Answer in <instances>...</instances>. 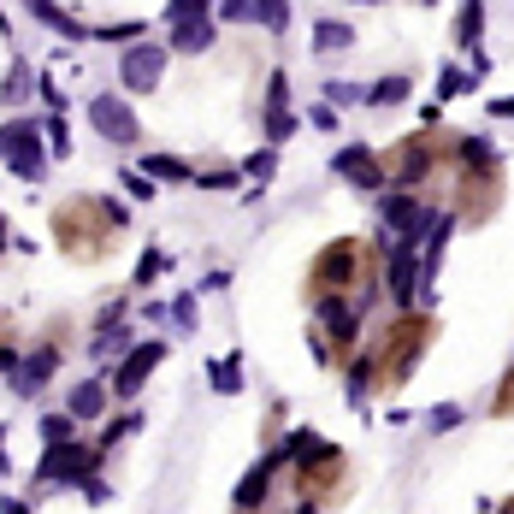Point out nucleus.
<instances>
[{
    "label": "nucleus",
    "mask_w": 514,
    "mask_h": 514,
    "mask_svg": "<svg viewBox=\"0 0 514 514\" xmlns=\"http://www.w3.org/2000/svg\"><path fill=\"white\" fill-rule=\"evenodd\" d=\"M455 213H467L473 225L497 213L503 201V154L491 136H455Z\"/></svg>",
    "instance_id": "f257e3e1"
},
{
    "label": "nucleus",
    "mask_w": 514,
    "mask_h": 514,
    "mask_svg": "<svg viewBox=\"0 0 514 514\" xmlns=\"http://www.w3.org/2000/svg\"><path fill=\"white\" fill-rule=\"evenodd\" d=\"M367 278H379L373 243L337 237V243H325L320 255H314V266H308V302H314V296H355Z\"/></svg>",
    "instance_id": "f03ea898"
},
{
    "label": "nucleus",
    "mask_w": 514,
    "mask_h": 514,
    "mask_svg": "<svg viewBox=\"0 0 514 514\" xmlns=\"http://www.w3.org/2000/svg\"><path fill=\"white\" fill-rule=\"evenodd\" d=\"M113 237H119V231L107 225L101 195H71V201L54 207V243H60L71 260H101Z\"/></svg>",
    "instance_id": "7ed1b4c3"
},
{
    "label": "nucleus",
    "mask_w": 514,
    "mask_h": 514,
    "mask_svg": "<svg viewBox=\"0 0 514 514\" xmlns=\"http://www.w3.org/2000/svg\"><path fill=\"white\" fill-rule=\"evenodd\" d=\"M426 343H432V320H426V314H396V320H390V331L373 343L379 385H385V390H402V385H408V373L420 367Z\"/></svg>",
    "instance_id": "20e7f679"
},
{
    "label": "nucleus",
    "mask_w": 514,
    "mask_h": 514,
    "mask_svg": "<svg viewBox=\"0 0 514 514\" xmlns=\"http://www.w3.org/2000/svg\"><path fill=\"white\" fill-rule=\"evenodd\" d=\"M444 154H455V136H438V130H420V136H402L396 148L385 154L390 166V190H426L444 166Z\"/></svg>",
    "instance_id": "39448f33"
},
{
    "label": "nucleus",
    "mask_w": 514,
    "mask_h": 514,
    "mask_svg": "<svg viewBox=\"0 0 514 514\" xmlns=\"http://www.w3.org/2000/svg\"><path fill=\"white\" fill-rule=\"evenodd\" d=\"M373 207H379V231L396 237V243H414V249H426L432 225L444 219V207H432L426 195H414V190H385Z\"/></svg>",
    "instance_id": "423d86ee"
},
{
    "label": "nucleus",
    "mask_w": 514,
    "mask_h": 514,
    "mask_svg": "<svg viewBox=\"0 0 514 514\" xmlns=\"http://www.w3.org/2000/svg\"><path fill=\"white\" fill-rule=\"evenodd\" d=\"M0 160L12 166L18 184H42L48 154H42V119H6L0 125Z\"/></svg>",
    "instance_id": "0eeeda50"
},
{
    "label": "nucleus",
    "mask_w": 514,
    "mask_h": 514,
    "mask_svg": "<svg viewBox=\"0 0 514 514\" xmlns=\"http://www.w3.org/2000/svg\"><path fill=\"white\" fill-rule=\"evenodd\" d=\"M95 461H101V450H89V444H54V450H42V461H36V491H60V485H89L95 479Z\"/></svg>",
    "instance_id": "6e6552de"
},
{
    "label": "nucleus",
    "mask_w": 514,
    "mask_h": 514,
    "mask_svg": "<svg viewBox=\"0 0 514 514\" xmlns=\"http://www.w3.org/2000/svg\"><path fill=\"white\" fill-rule=\"evenodd\" d=\"M331 172H337L343 184H355L361 195H373V201L390 190V166H385V154H373L367 142H349V148H337Z\"/></svg>",
    "instance_id": "1a4fd4ad"
},
{
    "label": "nucleus",
    "mask_w": 514,
    "mask_h": 514,
    "mask_svg": "<svg viewBox=\"0 0 514 514\" xmlns=\"http://www.w3.org/2000/svg\"><path fill=\"white\" fill-rule=\"evenodd\" d=\"M166 18H172V54H207L213 48V6L178 0V6H166Z\"/></svg>",
    "instance_id": "9d476101"
},
{
    "label": "nucleus",
    "mask_w": 514,
    "mask_h": 514,
    "mask_svg": "<svg viewBox=\"0 0 514 514\" xmlns=\"http://www.w3.org/2000/svg\"><path fill=\"white\" fill-rule=\"evenodd\" d=\"M89 130L107 136V142H119V148H130V142L142 136V125H136L125 95H89Z\"/></svg>",
    "instance_id": "9b49d317"
},
{
    "label": "nucleus",
    "mask_w": 514,
    "mask_h": 514,
    "mask_svg": "<svg viewBox=\"0 0 514 514\" xmlns=\"http://www.w3.org/2000/svg\"><path fill=\"white\" fill-rule=\"evenodd\" d=\"M160 77H166V48H154V42L125 48V60H119V83H125V95H154V89H160Z\"/></svg>",
    "instance_id": "f8f14e48"
},
{
    "label": "nucleus",
    "mask_w": 514,
    "mask_h": 514,
    "mask_svg": "<svg viewBox=\"0 0 514 514\" xmlns=\"http://www.w3.org/2000/svg\"><path fill=\"white\" fill-rule=\"evenodd\" d=\"M160 361H166V343H160V337L136 343V349L125 355V361H119V373H113V396H119V402H130L136 390H142L148 379H154V367H160Z\"/></svg>",
    "instance_id": "ddd939ff"
},
{
    "label": "nucleus",
    "mask_w": 514,
    "mask_h": 514,
    "mask_svg": "<svg viewBox=\"0 0 514 514\" xmlns=\"http://www.w3.org/2000/svg\"><path fill=\"white\" fill-rule=\"evenodd\" d=\"M278 473H284V467H278V461H272V450H266V455L255 461V467H249V473L237 479V491H231V503H237V514H260V509H266V497H272Z\"/></svg>",
    "instance_id": "4468645a"
},
{
    "label": "nucleus",
    "mask_w": 514,
    "mask_h": 514,
    "mask_svg": "<svg viewBox=\"0 0 514 514\" xmlns=\"http://www.w3.org/2000/svg\"><path fill=\"white\" fill-rule=\"evenodd\" d=\"M213 18H231V24H272V30H284V24H290V6H284V0H219Z\"/></svg>",
    "instance_id": "2eb2a0df"
},
{
    "label": "nucleus",
    "mask_w": 514,
    "mask_h": 514,
    "mask_svg": "<svg viewBox=\"0 0 514 514\" xmlns=\"http://www.w3.org/2000/svg\"><path fill=\"white\" fill-rule=\"evenodd\" d=\"M54 373H60V349H54V343H36V349L24 355V367H18L12 390H18V396H36V390L48 385Z\"/></svg>",
    "instance_id": "dca6fc26"
},
{
    "label": "nucleus",
    "mask_w": 514,
    "mask_h": 514,
    "mask_svg": "<svg viewBox=\"0 0 514 514\" xmlns=\"http://www.w3.org/2000/svg\"><path fill=\"white\" fill-rule=\"evenodd\" d=\"M379 385V367H373V349H355L349 361H343V390H349V408L355 414H367V396Z\"/></svg>",
    "instance_id": "f3484780"
},
{
    "label": "nucleus",
    "mask_w": 514,
    "mask_h": 514,
    "mask_svg": "<svg viewBox=\"0 0 514 514\" xmlns=\"http://www.w3.org/2000/svg\"><path fill=\"white\" fill-rule=\"evenodd\" d=\"M65 414H71L77 426H95V420L107 414V385H101V379H83V385H71V396H65Z\"/></svg>",
    "instance_id": "a211bd4d"
},
{
    "label": "nucleus",
    "mask_w": 514,
    "mask_h": 514,
    "mask_svg": "<svg viewBox=\"0 0 514 514\" xmlns=\"http://www.w3.org/2000/svg\"><path fill=\"white\" fill-rule=\"evenodd\" d=\"M30 18H42V24H48L54 36H65V42H95V30H89V24H77V12H71V6L36 0V6H30Z\"/></svg>",
    "instance_id": "6ab92c4d"
},
{
    "label": "nucleus",
    "mask_w": 514,
    "mask_h": 514,
    "mask_svg": "<svg viewBox=\"0 0 514 514\" xmlns=\"http://www.w3.org/2000/svg\"><path fill=\"white\" fill-rule=\"evenodd\" d=\"M136 172L154 178V184H195V166L190 160H178V154H142Z\"/></svg>",
    "instance_id": "aec40b11"
},
{
    "label": "nucleus",
    "mask_w": 514,
    "mask_h": 514,
    "mask_svg": "<svg viewBox=\"0 0 514 514\" xmlns=\"http://www.w3.org/2000/svg\"><path fill=\"white\" fill-rule=\"evenodd\" d=\"M314 48H320V54H343V48H355V24H343V18H320V24H314Z\"/></svg>",
    "instance_id": "412c9836"
},
{
    "label": "nucleus",
    "mask_w": 514,
    "mask_h": 514,
    "mask_svg": "<svg viewBox=\"0 0 514 514\" xmlns=\"http://www.w3.org/2000/svg\"><path fill=\"white\" fill-rule=\"evenodd\" d=\"M207 385L219 390V396H237V390H243V361H237V355L207 361Z\"/></svg>",
    "instance_id": "4be33fe9"
},
{
    "label": "nucleus",
    "mask_w": 514,
    "mask_h": 514,
    "mask_svg": "<svg viewBox=\"0 0 514 514\" xmlns=\"http://www.w3.org/2000/svg\"><path fill=\"white\" fill-rule=\"evenodd\" d=\"M136 432H142V414L130 408V414H119V420H107V426H101V438H95V450H101V455H107V450H119L125 438H136Z\"/></svg>",
    "instance_id": "5701e85b"
},
{
    "label": "nucleus",
    "mask_w": 514,
    "mask_h": 514,
    "mask_svg": "<svg viewBox=\"0 0 514 514\" xmlns=\"http://www.w3.org/2000/svg\"><path fill=\"white\" fill-rule=\"evenodd\" d=\"M479 36H485V6H461L455 12V42L479 54Z\"/></svg>",
    "instance_id": "b1692460"
},
{
    "label": "nucleus",
    "mask_w": 514,
    "mask_h": 514,
    "mask_svg": "<svg viewBox=\"0 0 514 514\" xmlns=\"http://www.w3.org/2000/svg\"><path fill=\"white\" fill-rule=\"evenodd\" d=\"M408 101V77H379L367 89V107H402Z\"/></svg>",
    "instance_id": "393cba45"
},
{
    "label": "nucleus",
    "mask_w": 514,
    "mask_h": 514,
    "mask_svg": "<svg viewBox=\"0 0 514 514\" xmlns=\"http://www.w3.org/2000/svg\"><path fill=\"white\" fill-rule=\"evenodd\" d=\"M166 266H172V255H160V249H142L136 272H130V284H136V290H148V284H154V278H160Z\"/></svg>",
    "instance_id": "a878e982"
},
{
    "label": "nucleus",
    "mask_w": 514,
    "mask_h": 514,
    "mask_svg": "<svg viewBox=\"0 0 514 514\" xmlns=\"http://www.w3.org/2000/svg\"><path fill=\"white\" fill-rule=\"evenodd\" d=\"M36 432H42V444L54 450V444H71V432H77V420H71V414H42V420H36Z\"/></svg>",
    "instance_id": "bb28decb"
},
{
    "label": "nucleus",
    "mask_w": 514,
    "mask_h": 514,
    "mask_svg": "<svg viewBox=\"0 0 514 514\" xmlns=\"http://www.w3.org/2000/svg\"><path fill=\"white\" fill-rule=\"evenodd\" d=\"M473 83H479L473 71H461V65H444V71H438V101H455V95H467Z\"/></svg>",
    "instance_id": "cd10ccee"
},
{
    "label": "nucleus",
    "mask_w": 514,
    "mask_h": 514,
    "mask_svg": "<svg viewBox=\"0 0 514 514\" xmlns=\"http://www.w3.org/2000/svg\"><path fill=\"white\" fill-rule=\"evenodd\" d=\"M95 42H119V48H136L142 42V18H125V24H101Z\"/></svg>",
    "instance_id": "c85d7f7f"
},
{
    "label": "nucleus",
    "mask_w": 514,
    "mask_h": 514,
    "mask_svg": "<svg viewBox=\"0 0 514 514\" xmlns=\"http://www.w3.org/2000/svg\"><path fill=\"white\" fill-rule=\"evenodd\" d=\"M461 420H467V408H461V402H444V408H432V414H426V432H432V438H444V432H455Z\"/></svg>",
    "instance_id": "c756f323"
},
{
    "label": "nucleus",
    "mask_w": 514,
    "mask_h": 514,
    "mask_svg": "<svg viewBox=\"0 0 514 514\" xmlns=\"http://www.w3.org/2000/svg\"><path fill=\"white\" fill-rule=\"evenodd\" d=\"M272 113H290V77H284V71L266 77V119H272Z\"/></svg>",
    "instance_id": "7c9ffc66"
},
{
    "label": "nucleus",
    "mask_w": 514,
    "mask_h": 514,
    "mask_svg": "<svg viewBox=\"0 0 514 514\" xmlns=\"http://www.w3.org/2000/svg\"><path fill=\"white\" fill-rule=\"evenodd\" d=\"M119 190H125L130 201H154V190H160V184H154V178H142L136 166H125V172H119Z\"/></svg>",
    "instance_id": "2f4dec72"
},
{
    "label": "nucleus",
    "mask_w": 514,
    "mask_h": 514,
    "mask_svg": "<svg viewBox=\"0 0 514 514\" xmlns=\"http://www.w3.org/2000/svg\"><path fill=\"white\" fill-rule=\"evenodd\" d=\"M42 130H48V154H54V160H65V154H71V130H65V119H60V113H48V119H42Z\"/></svg>",
    "instance_id": "473e14b6"
},
{
    "label": "nucleus",
    "mask_w": 514,
    "mask_h": 514,
    "mask_svg": "<svg viewBox=\"0 0 514 514\" xmlns=\"http://www.w3.org/2000/svg\"><path fill=\"white\" fill-rule=\"evenodd\" d=\"M195 184H201V190H237L243 172H237V166H213V172H195Z\"/></svg>",
    "instance_id": "72a5a7b5"
},
{
    "label": "nucleus",
    "mask_w": 514,
    "mask_h": 514,
    "mask_svg": "<svg viewBox=\"0 0 514 514\" xmlns=\"http://www.w3.org/2000/svg\"><path fill=\"white\" fill-rule=\"evenodd\" d=\"M166 320L178 325V331H195V320H201V314H195V296H190V290H184V296H172V308H166Z\"/></svg>",
    "instance_id": "f704fd0d"
},
{
    "label": "nucleus",
    "mask_w": 514,
    "mask_h": 514,
    "mask_svg": "<svg viewBox=\"0 0 514 514\" xmlns=\"http://www.w3.org/2000/svg\"><path fill=\"white\" fill-rule=\"evenodd\" d=\"M290 136H296V119H290V113H272V119H266V148H284Z\"/></svg>",
    "instance_id": "c9c22d12"
},
{
    "label": "nucleus",
    "mask_w": 514,
    "mask_h": 514,
    "mask_svg": "<svg viewBox=\"0 0 514 514\" xmlns=\"http://www.w3.org/2000/svg\"><path fill=\"white\" fill-rule=\"evenodd\" d=\"M243 172H249L255 184H266V178L278 172V148H260V154H249V166H243Z\"/></svg>",
    "instance_id": "e433bc0d"
},
{
    "label": "nucleus",
    "mask_w": 514,
    "mask_h": 514,
    "mask_svg": "<svg viewBox=\"0 0 514 514\" xmlns=\"http://www.w3.org/2000/svg\"><path fill=\"white\" fill-rule=\"evenodd\" d=\"M343 101H367V89H355V83H325V107H343Z\"/></svg>",
    "instance_id": "4c0bfd02"
},
{
    "label": "nucleus",
    "mask_w": 514,
    "mask_h": 514,
    "mask_svg": "<svg viewBox=\"0 0 514 514\" xmlns=\"http://www.w3.org/2000/svg\"><path fill=\"white\" fill-rule=\"evenodd\" d=\"M36 95H42V101H48L54 113H65V89H60V83H54V77H48V71L36 77Z\"/></svg>",
    "instance_id": "58836bf2"
},
{
    "label": "nucleus",
    "mask_w": 514,
    "mask_h": 514,
    "mask_svg": "<svg viewBox=\"0 0 514 514\" xmlns=\"http://www.w3.org/2000/svg\"><path fill=\"white\" fill-rule=\"evenodd\" d=\"M24 89H30V71H24V65H12V77L0 83V101H18Z\"/></svg>",
    "instance_id": "ea45409f"
},
{
    "label": "nucleus",
    "mask_w": 514,
    "mask_h": 514,
    "mask_svg": "<svg viewBox=\"0 0 514 514\" xmlns=\"http://www.w3.org/2000/svg\"><path fill=\"white\" fill-rule=\"evenodd\" d=\"M83 503H89V509H101V503H113V485H107V479L95 473V479L83 485Z\"/></svg>",
    "instance_id": "a19ab883"
},
{
    "label": "nucleus",
    "mask_w": 514,
    "mask_h": 514,
    "mask_svg": "<svg viewBox=\"0 0 514 514\" xmlns=\"http://www.w3.org/2000/svg\"><path fill=\"white\" fill-rule=\"evenodd\" d=\"M101 213H107V225H113V231H125V225H130V213H125V201H119V195H101Z\"/></svg>",
    "instance_id": "79ce46f5"
},
{
    "label": "nucleus",
    "mask_w": 514,
    "mask_h": 514,
    "mask_svg": "<svg viewBox=\"0 0 514 514\" xmlns=\"http://www.w3.org/2000/svg\"><path fill=\"white\" fill-rule=\"evenodd\" d=\"M308 125L320 130V136H331V130H337V107H325V101H320V107L308 113Z\"/></svg>",
    "instance_id": "37998d69"
},
{
    "label": "nucleus",
    "mask_w": 514,
    "mask_h": 514,
    "mask_svg": "<svg viewBox=\"0 0 514 514\" xmlns=\"http://www.w3.org/2000/svg\"><path fill=\"white\" fill-rule=\"evenodd\" d=\"M278 514H320V497H296L290 509H278Z\"/></svg>",
    "instance_id": "c03bdc74"
},
{
    "label": "nucleus",
    "mask_w": 514,
    "mask_h": 514,
    "mask_svg": "<svg viewBox=\"0 0 514 514\" xmlns=\"http://www.w3.org/2000/svg\"><path fill=\"white\" fill-rule=\"evenodd\" d=\"M491 113H497V119H514V95H497V101H491Z\"/></svg>",
    "instance_id": "a18cd8bd"
},
{
    "label": "nucleus",
    "mask_w": 514,
    "mask_h": 514,
    "mask_svg": "<svg viewBox=\"0 0 514 514\" xmlns=\"http://www.w3.org/2000/svg\"><path fill=\"white\" fill-rule=\"evenodd\" d=\"M0 514H30L24 503H12V497H0Z\"/></svg>",
    "instance_id": "49530a36"
},
{
    "label": "nucleus",
    "mask_w": 514,
    "mask_h": 514,
    "mask_svg": "<svg viewBox=\"0 0 514 514\" xmlns=\"http://www.w3.org/2000/svg\"><path fill=\"white\" fill-rule=\"evenodd\" d=\"M6 243H12V231H6V213H0V255H6Z\"/></svg>",
    "instance_id": "de8ad7c7"
}]
</instances>
